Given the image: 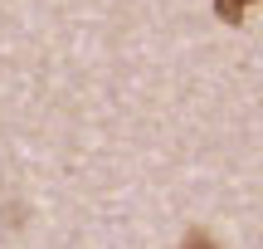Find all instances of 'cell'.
Wrapping results in <instances>:
<instances>
[{
    "mask_svg": "<svg viewBox=\"0 0 263 249\" xmlns=\"http://www.w3.org/2000/svg\"><path fill=\"white\" fill-rule=\"evenodd\" d=\"M190 249H195V244H190ZM200 249H210V244H200Z\"/></svg>",
    "mask_w": 263,
    "mask_h": 249,
    "instance_id": "6da1fadb",
    "label": "cell"
}]
</instances>
